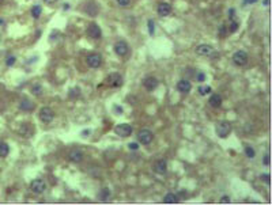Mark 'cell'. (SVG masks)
Returning a JSON list of instances; mask_svg holds the SVG:
<instances>
[{"instance_id": "cell-17", "label": "cell", "mask_w": 272, "mask_h": 205, "mask_svg": "<svg viewBox=\"0 0 272 205\" xmlns=\"http://www.w3.org/2000/svg\"><path fill=\"white\" fill-rule=\"evenodd\" d=\"M34 103L31 102L30 99H27V98H23L19 102V109L22 110V111H33L34 110Z\"/></svg>"}, {"instance_id": "cell-8", "label": "cell", "mask_w": 272, "mask_h": 205, "mask_svg": "<svg viewBox=\"0 0 272 205\" xmlns=\"http://www.w3.org/2000/svg\"><path fill=\"white\" fill-rule=\"evenodd\" d=\"M114 53H116L117 56H120V57H124V56L128 54L129 52V46L128 44L125 42V41H117L116 44H114Z\"/></svg>"}, {"instance_id": "cell-3", "label": "cell", "mask_w": 272, "mask_h": 205, "mask_svg": "<svg viewBox=\"0 0 272 205\" xmlns=\"http://www.w3.org/2000/svg\"><path fill=\"white\" fill-rule=\"evenodd\" d=\"M230 132H231V125H230V122L222 121L217 125V135L221 137V139H226Z\"/></svg>"}, {"instance_id": "cell-35", "label": "cell", "mask_w": 272, "mask_h": 205, "mask_svg": "<svg viewBox=\"0 0 272 205\" xmlns=\"http://www.w3.org/2000/svg\"><path fill=\"white\" fill-rule=\"evenodd\" d=\"M234 15H236V10H234V8H230V10H229V19H233Z\"/></svg>"}, {"instance_id": "cell-18", "label": "cell", "mask_w": 272, "mask_h": 205, "mask_svg": "<svg viewBox=\"0 0 272 205\" xmlns=\"http://www.w3.org/2000/svg\"><path fill=\"white\" fill-rule=\"evenodd\" d=\"M208 103H210L211 107H215V109H217V107L222 105V96L219 94H212L210 96V99H208Z\"/></svg>"}, {"instance_id": "cell-41", "label": "cell", "mask_w": 272, "mask_h": 205, "mask_svg": "<svg viewBox=\"0 0 272 205\" xmlns=\"http://www.w3.org/2000/svg\"><path fill=\"white\" fill-rule=\"evenodd\" d=\"M4 23H6V21H4V19H3V18H0V26H3V25H4Z\"/></svg>"}, {"instance_id": "cell-39", "label": "cell", "mask_w": 272, "mask_h": 205, "mask_svg": "<svg viewBox=\"0 0 272 205\" xmlns=\"http://www.w3.org/2000/svg\"><path fill=\"white\" fill-rule=\"evenodd\" d=\"M257 2H259V0H248L249 4H255V3H257Z\"/></svg>"}, {"instance_id": "cell-44", "label": "cell", "mask_w": 272, "mask_h": 205, "mask_svg": "<svg viewBox=\"0 0 272 205\" xmlns=\"http://www.w3.org/2000/svg\"><path fill=\"white\" fill-rule=\"evenodd\" d=\"M3 3H4V0H0V7L3 6Z\"/></svg>"}, {"instance_id": "cell-11", "label": "cell", "mask_w": 272, "mask_h": 205, "mask_svg": "<svg viewBox=\"0 0 272 205\" xmlns=\"http://www.w3.org/2000/svg\"><path fill=\"white\" fill-rule=\"evenodd\" d=\"M87 35L90 37V38H93V40L101 38L102 31H101V29H99V26L97 25V23H90V25H88V27H87Z\"/></svg>"}, {"instance_id": "cell-16", "label": "cell", "mask_w": 272, "mask_h": 205, "mask_svg": "<svg viewBox=\"0 0 272 205\" xmlns=\"http://www.w3.org/2000/svg\"><path fill=\"white\" fill-rule=\"evenodd\" d=\"M68 159L74 163H79V162H82V159H83V152L80 150H78V148H74V150H71V152H69Z\"/></svg>"}, {"instance_id": "cell-7", "label": "cell", "mask_w": 272, "mask_h": 205, "mask_svg": "<svg viewBox=\"0 0 272 205\" xmlns=\"http://www.w3.org/2000/svg\"><path fill=\"white\" fill-rule=\"evenodd\" d=\"M233 61H234V64L238 67H244L248 63V53L244 50H237L236 53L233 54Z\"/></svg>"}, {"instance_id": "cell-30", "label": "cell", "mask_w": 272, "mask_h": 205, "mask_svg": "<svg viewBox=\"0 0 272 205\" xmlns=\"http://www.w3.org/2000/svg\"><path fill=\"white\" fill-rule=\"evenodd\" d=\"M260 179H263V182H265V184H268V185L271 184V177H270V174H261Z\"/></svg>"}, {"instance_id": "cell-27", "label": "cell", "mask_w": 272, "mask_h": 205, "mask_svg": "<svg viewBox=\"0 0 272 205\" xmlns=\"http://www.w3.org/2000/svg\"><path fill=\"white\" fill-rule=\"evenodd\" d=\"M148 23V33H150V35H154V33H155V25H154V21L152 19H150L147 22Z\"/></svg>"}, {"instance_id": "cell-5", "label": "cell", "mask_w": 272, "mask_h": 205, "mask_svg": "<svg viewBox=\"0 0 272 205\" xmlns=\"http://www.w3.org/2000/svg\"><path fill=\"white\" fill-rule=\"evenodd\" d=\"M114 133L120 137H128L132 135V126L129 124H118L114 126Z\"/></svg>"}, {"instance_id": "cell-1", "label": "cell", "mask_w": 272, "mask_h": 205, "mask_svg": "<svg viewBox=\"0 0 272 205\" xmlns=\"http://www.w3.org/2000/svg\"><path fill=\"white\" fill-rule=\"evenodd\" d=\"M154 140V133L150 129H141L137 133V141L143 145H148L151 141Z\"/></svg>"}, {"instance_id": "cell-42", "label": "cell", "mask_w": 272, "mask_h": 205, "mask_svg": "<svg viewBox=\"0 0 272 205\" xmlns=\"http://www.w3.org/2000/svg\"><path fill=\"white\" fill-rule=\"evenodd\" d=\"M88 133H90V130H84V132H83V135H84V136H87Z\"/></svg>"}, {"instance_id": "cell-2", "label": "cell", "mask_w": 272, "mask_h": 205, "mask_svg": "<svg viewBox=\"0 0 272 205\" xmlns=\"http://www.w3.org/2000/svg\"><path fill=\"white\" fill-rule=\"evenodd\" d=\"M86 63H87V65L93 69L99 68L102 64V57H101V54H98V53H90L86 57Z\"/></svg>"}, {"instance_id": "cell-12", "label": "cell", "mask_w": 272, "mask_h": 205, "mask_svg": "<svg viewBox=\"0 0 272 205\" xmlns=\"http://www.w3.org/2000/svg\"><path fill=\"white\" fill-rule=\"evenodd\" d=\"M152 170H154L155 174H159V175H163L166 174V170H167V163L166 160H156V162H154V165H152Z\"/></svg>"}, {"instance_id": "cell-38", "label": "cell", "mask_w": 272, "mask_h": 205, "mask_svg": "<svg viewBox=\"0 0 272 205\" xmlns=\"http://www.w3.org/2000/svg\"><path fill=\"white\" fill-rule=\"evenodd\" d=\"M44 2H45L46 4H53V3H56L57 0H44Z\"/></svg>"}, {"instance_id": "cell-23", "label": "cell", "mask_w": 272, "mask_h": 205, "mask_svg": "<svg viewBox=\"0 0 272 205\" xmlns=\"http://www.w3.org/2000/svg\"><path fill=\"white\" fill-rule=\"evenodd\" d=\"M197 92H199L200 95L211 94V87L210 86H206V84H202V86H199V88H197Z\"/></svg>"}, {"instance_id": "cell-32", "label": "cell", "mask_w": 272, "mask_h": 205, "mask_svg": "<svg viewBox=\"0 0 272 205\" xmlns=\"http://www.w3.org/2000/svg\"><path fill=\"white\" fill-rule=\"evenodd\" d=\"M128 148H129L131 151H137V150H139V144H137V143H129V144H128Z\"/></svg>"}, {"instance_id": "cell-15", "label": "cell", "mask_w": 272, "mask_h": 205, "mask_svg": "<svg viewBox=\"0 0 272 205\" xmlns=\"http://www.w3.org/2000/svg\"><path fill=\"white\" fill-rule=\"evenodd\" d=\"M177 90L182 92V94H188V92L192 90V83L187 79H182L177 83Z\"/></svg>"}, {"instance_id": "cell-24", "label": "cell", "mask_w": 272, "mask_h": 205, "mask_svg": "<svg viewBox=\"0 0 272 205\" xmlns=\"http://www.w3.org/2000/svg\"><path fill=\"white\" fill-rule=\"evenodd\" d=\"M31 94H34V95H41V94H42V86L38 84V83H36V84L31 87Z\"/></svg>"}, {"instance_id": "cell-26", "label": "cell", "mask_w": 272, "mask_h": 205, "mask_svg": "<svg viewBox=\"0 0 272 205\" xmlns=\"http://www.w3.org/2000/svg\"><path fill=\"white\" fill-rule=\"evenodd\" d=\"M15 61H17V57L11 54V56H8V57L6 58V65L7 67H12L14 64H15Z\"/></svg>"}, {"instance_id": "cell-21", "label": "cell", "mask_w": 272, "mask_h": 205, "mask_svg": "<svg viewBox=\"0 0 272 205\" xmlns=\"http://www.w3.org/2000/svg\"><path fill=\"white\" fill-rule=\"evenodd\" d=\"M10 154V147L7 143H0V158H6Z\"/></svg>"}, {"instance_id": "cell-13", "label": "cell", "mask_w": 272, "mask_h": 205, "mask_svg": "<svg viewBox=\"0 0 272 205\" xmlns=\"http://www.w3.org/2000/svg\"><path fill=\"white\" fill-rule=\"evenodd\" d=\"M158 84H159V82L154 76H148V77H146V79L143 80V87L146 88L147 91H154L155 88L158 87Z\"/></svg>"}, {"instance_id": "cell-19", "label": "cell", "mask_w": 272, "mask_h": 205, "mask_svg": "<svg viewBox=\"0 0 272 205\" xmlns=\"http://www.w3.org/2000/svg\"><path fill=\"white\" fill-rule=\"evenodd\" d=\"M163 203L165 204H177L178 203V197L174 193H167V194L163 197Z\"/></svg>"}, {"instance_id": "cell-29", "label": "cell", "mask_w": 272, "mask_h": 205, "mask_svg": "<svg viewBox=\"0 0 272 205\" xmlns=\"http://www.w3.org/2000/svg\"><path fill=\"white\" fill-rule=\"evenodd\" d=\"M226 29H227V27H226L225 25H221V26H219V33H218L219 37H225V35H226V33H227Z\"/></svg>"}, {"instance_id": "cell-40", "label": "cell", "mask_w": 272, "mask_h": 205, "mask_svg": "<svg viewBox=\"0 0 272 205\" xmlns=\"http://www.w3.org/2000/svg\"><path fill=\"white\" fill-rule=\"evenodd\" d=\"M263 6H270V0H264V2H263Z\"/></svg>"}, {"instance_id": "cell-9", "label": "cell", "mask_w": 272, "mask_h": 205, "mask_svg": "<svg viewBox=\"0 0 272 205\" xmlns=\"http://www.w3.org/2000/svg\"><path fill=\"white\" fill-rule=\"evenodd\" d=\"M30 189L33 193H36V194H42L46 190V184L44 179H34L30 185Z\"/></svg>"}, {"instance_id": "cell-36", "label": "cell", "mask_w": 272, "mask_h": 205, "mask_svg": "<svg viewBox=\"0 0 272 205\" xmlns=\"http://www.w3.org/2000/svg\"><path fill=\"white\" fill-rule=\"evenodd\" d=\"M263 163H264V166H268V165H270V155H265V156H264Z\"/></svg>"}, {"instance_id": "cell-43", "label": "cell", "mask_w": 272, "mask_h": 205, "mask_svg": "<svg viewBox=\"0 0 272 205\" xmlns=\"http://www.w3.org/2000/svg\"><path fill=\"white\" fill-rule=\"evenodd\" d=\"M68 8H69V4H67V3H65V4H64V10H68Z\"/></svg>"}, {"instance_id": "cell-6", "label": "cell", "mask_w": 272, "mask_h": 205, "mask_svg": "<svg viewBox=\"0 0 272 205\" xmlns=\"http://www.w3.org/2000/svg\"><path fill=\"white\" fill-rule=\"evenodd\" d=\"M55 118V111L50 109V107H42L40 110V120L45 124H49V122L53 121Z\"/></svg>"}, {"instance_id": "cell-33", "label": "cell", "mask_w": 272, "mask_h": 205, "mask_svg": "<svg viewBox=\"0 0 272 205\" xmlns=\"http://www.w3.org/2000/svg\"><path fill=\"white\" fill-rule=\"evenodd\" d=\"M219 203H222V204H229V203H230V197H229V196H222L221 200H219Z\"/></svg>"}, {"instance_id": "cell-34", "label": "cell", "mask_w": 272, "mask_h": 205, "mask_svg": "<svg viewBox=\"0 0 272 205\" xmlns=\"http://www.w3.org/2000/svg\"><path fill=\"white\" fill-rule=\"evenodd\" d=\"M237 30H238V23H237V22H233L231 26H230V31H231V33H236Z\"/></svg>"}, {"instance_id": "cell-14", "label": "cell", "mask_w": 272, "mask_h": 205, "mask_svg": "<svg viewBox=\"0 0 272 205\" xmlns=\"http://www.w3.org/2000/svg\"><path fill=\"white\" fill-rule=\"evenodd\" d=\"M156 12H158L159 16H167L171 12V6L166 2H162L156 6Z\"/></svg>"}, {"instance_id": "cell-37", "label": "cell", "mask_w": 272, "mask_h": 205, "mask_svg": "<svg viewBox=\"0 0 272 205\" xmlns=\"http://www.w3.org/2000/svg\"><path fill=\"white\" fill-rule=\"evenodd\" d=\"M113 110H116L118 114H121V113H122V109H121L120 106H114V109H113Z\"/></svg>"}, {"instance_id": "cell-10", "label": "cell", "mask_w": 272, "mask_h": 205, "mask_svg": "<svg viewBox=\"0 0 272 205\" xmlns=\"http://www.w3.org/2000/svg\"><path fill=\"white\" fill-rule=\"evenodd\" d=\"M215 52V49L208 44H202L196 48V54L203 56V57H208V56H212V53Z\"/></svg>"}, {"instance_id": "cell-28", "label": "cell", "mask_w": 272, "mask_h": 205, "mask_svg": "<svg viewBox=\"0 0 272 205\" xmlns=\"http://www.w3.org/2000/svg\"><path fill=\"white\" fill-rule=\"evenodd\" d=\"M196 79H197V82H200V83H204V82H206V73L199 71V72L196 73Z\"/></svg>"}, {"instance_id": "cell-31", "label": "cell", "mask_w": 272, "mask_h": 205, "mask_svg": "<svg viewBox=\"0 0 272 205\" xmlns=\"http://www.w3.org/2000/svg\"><path fill=\"white\" fill-rule=\"evenodd\" d=\"M117 3H118V6H121V7H128L131 4V0H117Z\"/></svg>"}, {"instance_id": "cell-20", "label": "cell", "mask_w": 272, "mask_h": 205, "mask_svg": "<svg viewBox=\"0 0 272 205\" xmlns=\"http://www.w3.org/2000/svg\"><path fill=\"white\" fill-rule=\"evenodd\" d=\"M109 198H110V190L107 189V188L102 189L101 192H99V194H98V200H99V201H103V203H105V201H107Z\"/></svg>"}, {"instance_id": "cell-4", "label": "cell", "mask_w": 272, "mask_h": 205, "mask_svg": "<svg viewBox=\"0 0 272 205\" xmlns=\"http://www.w3.org/2000/svg\"><path fill=\"white\" fill-rule=\"evenodd\" d=\"M122 83H124V79L118 72H114L106 77V84L109 87H121Z\"/></svg>"}, {"instance_id": "cell-25", "label": "cell", "mask_w": 272, "mask_h": 205, "mask_svg": "<svg viewBox=\"0 0 272 205\" xmlns=\"http://www.w3.org/2000/svg\"><path fill=\"white\" fill-rule=\"evenodd\" d=\"M245 154H246V156L249 159H253L255 158V155H256V152L252 147H245Z\"/></svg>"}, {"instance_id": "cell-22", "label": "cell", "mask_w": 272, "mask_h": 205, "mask_svg": "<svg viewBox=\"0 0 272 205\" xmlns=\"http://www.w3.org/2000/svg\"><path fill=\"white\" fill-rule=\"evenodd\" d=\"M41 14H42V7H41L40 4L33 6V8H31V16L34 18V19H38V18L41 16Z\"/></svg>"}]
</instances>
